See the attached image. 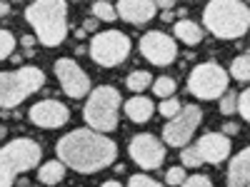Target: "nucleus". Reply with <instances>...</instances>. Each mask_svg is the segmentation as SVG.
<instances>
[{
    "instance_id": "obj_1",
    "label": "nucleus",
    "mask_w": 250,
    "mask_h": 187,
    "mask_svg": "<svg viewBox=\"0 0 250 187\" xmlns=\"http://www.w3.org/2000/svg\"><path fill=\"white\" fill-rule=\"evenodd\" d=\"M55 152L65 168L80 175H95L115 162L118 145L108 135L93 132L88 128H78L58 140Z\"/></svg>"
},
{
    "instance_id": "obj_2",
    "label": "nucleus",
    "mask_w": 250,
    "mask_h": 187,
    "mask_svg": "<svg viewBox=\"0 0 250 187\" xmlns=\"http://www.w3.org/2000/svg\"><path fill=\"white\" fill-rule=\"evenodd\" d=\"M25 20L45 48H58L68 37V3L62 0H35L25 8Z\"/></svg>"
},
{
    "instance_id": "obj_3",
    "label": "nucleus",
    "mask_w": 250,
    "mask_h": 187,
    "mask_svg": "<svg viewBox=\"0 0 250 187\" xmlns=\"http://www.w3.org/2000/svg\"><path fill=\"white\" fill-rule=\"evenodd\" d=\"M203 23L215 37L235 40L250 28V8L240 0H213L203 8Z\"/></svg>"
},
{
    "instance_id": "obj_4",
    "label": "nucleus",
    "mask_w": 250,
    "mask_h": 187,
    "mask_svg": "<svg viewBox=\"0 0 250 187\" xmlns=\"http://www.w3.org/2000/svg\"><path fill=\"white\" fill-rule=\"evenodd\" d=\"M123 97L118 88L113 85H98L88 93V102L83 108V120L88 122V130L108 135L118 130V117H120Z\"/></svg>"
},
{
    "instance_id": "obj_5",
    "label": "nucleus",
    "mask_w": 250,
    "mask_h": 187,
    "mask_svg": "<svg viewBox=\"0 0 250 187\" xmlns=\"http://www.w3.org/2000/svg\"><path fill=\"white\" fill-rule=\"evenodd\" d=\"M43 148L30 137H15L0 148V187H13L15 177L35 170Z\"/></svg>"
},
{
    "instance_id": "obj_6",
    "label": "nucleus",
    "mask_w": 250,
    "mask_h": 187,
    "mask_svg": "<svg viewBox=\"0 0 250 187\" xmlns=\"http://www.w3.org/2000/svg\"><path fill=\"white\" fill-rule=\"evenodd\" d=\"M45 82V73L35 65L0 70V110H13L23 100L35 95Z\"/></svg>"
},
{
    "instance_id": "obj_7",
    "label": "nucleus",
    "mask_w": 250,
    "mask_h": 187,
    "mask_svg": "<svg viewBox=\"0 0 250 187\" xmlns=\"http://www.w3.org/2000/svg\"><path fill=\"white\" fill-rule=\"evenodd\" d=\"M133 50L130 37L120 33V30H103L95 33L90 45H88V55L98 62L100 68H118L120 62L128 60Z\"/></svg>"
},
{
    "instance_id": "obj_8",
    "label": "nucleus",
    "mask_w": 250,
    "mask_h": 187,
    "mask_svg": "<svg viewBox=\"0 0 250 187\" xmlns=\"http://www.w3.org/2000/svg\"><path fill=\"white\" fill-rule=\"evenodd\" d=\"M228 85H230L228 70L218 62H200L188 75V90L198 100H218L228 90Z\"/></svg>"
},
{
    "instance_id": "obj_9",
    "label": "nucleus",
    "mask_w": 250,
    "mask_h": 187,
    "mask_svg": "<svg viewBox=\"0 0 250 187\" xmlns=\"http://www.w3.org/2000/svg\"><path fill=\"white\" fill-rule=\"evenodd\" d=\"M200 122H203V110L195 105H183V110L170 117L168 122H165V128H163V145L165 148H188V142L193 140L195 130L200 128Z\"/></svg>"
},
{
    "instance_id": "obj_10",
    "label": "nucleus",
    "mask_w": 250,
    "mask_h": 187,
    "mask_svg": "<svg viewBox=\"0 0 250 187\" xmlns=\"http://www.w3.org/2000/svg\"><path fill=\"white\" fill-rule=\"evenodd\" d=\"M53 68H55V77L60 82L62 93H65L68 97H73V100L88 97V93L93 90L90 88V77L73 57H58Z\"/></svg>"
},
{
    "instance_id": "obj_11",
    "label": "nucleus",
    "mask_w": 250,
    "mask_h": 187,
    "mask_svg": "<svg viewBox=\"0 0 250 187\" xmlns=\"http://www.w3.org/2000/svg\"><path fill=\"white\" fill-rule=\"evenodd\" d=\"M165 145L160 137L150 135V132H140L130 140L128 145V155L135 165H140L143 170H158L165 162Z\"/></svg>"
},
{
    "instance_id": "obj_12",
    "label": "nucleus",
    "mask_w": 250,
    "mask_h": 187,
    "mask_svg": "<svg viewBox=\"0 0 250 187\" xmlns=\"http://www.w3.org/2000/svg\"><path fill=\"white\" fill-rule=\"evenodd\" d=\"M140 55L153 62V65H170L178 57V43L175 37L163 33V30H150L140 37Z\"/></svg>"
},
{
    "instance_id": "obj_13",
    "label": "nucleus",
    "mask_w": 250,
    "mask_h": 187,
    "mask_svg": "<svg viewBox=\"0 0 250 187\" xmlns=\"http://www.w3.org/2000/svg\"><path fill=\"white\" fill-rule=\"evenodd\" d=\"M28 117L35 128L55 130V128H62L70 120V110H68V105H62L58 100H43V102H35L28 110Z\"/></svg>"
},
{
    "instance_id": "obj_14",
    "label": "nucleus",
    "mask_w": 250,
    "mask_h": 187,
    "mask_svg": "<svg viewBox=\"0 0 250 187\" xmlns=\"http://www.w3.org/2000/svg\"><path fill=\"white\" fill-rule=\"evenodd\" d=\"M193 148L203 165H220L230 157V137H225L223 132H205Z\"/></svg>"
},
{
    "instance_id": "obj_15",
    "label": "nucleus",
    "mask_w": 250,
    "mask_h": 187,
    "mask_svg": "<svg viewBox=\"0 0 250 187\" xmlns=\"http://www.w3.org/2000/svg\"><path fill=\"white\" fill-rule=\"evenodd\" d=\"M115 15L130 25H145L158 15V8L153 0H120L115 5Z\"/></svg>"
},
{
    "instance_id": "obj_16",
    "label": "nucleus",
    "mask_w": 250,
    "mask_h": 187,
    "mask_svg": "<svg viewBox=\"0 0 250 187\" xmlns=\"http://www.w3.org/2000/svg\"><path fill=\"white\" fill-rule=\"evenodd\" d=\"M250 180V150L243 148L228 168V187H248Z\"/></svg>"
},
{
    "instance_id": "obj_17",
    "label": "nucleus",
    "mask_w": 250,
    "mask_h": 187,
    "mask_svg": "<svg viewBox=\"0 0 250 187\" xmlns=\"http://www.w3.org/2000/svg\"><path fill=\"white\" fill-rule=\"evenodd\" d=\"M123 105H125V115H128L133 122H138V125L148 122L153 117V112H155L153 100L145 97V95H133L130 100H125Z\"/></svg>"
},
{
    "instance_id": "obj_18",
    "label": "nucleus",
    "mask_w": 250,
    "mask_h": 187,
    "mask_svg": "<svg viewBox=\"0 0 250 187\" xmlns=\"http://www.w3.org/2000/svg\"><path fill=\"white\" fill-rule=\"evenodd\" d=\"M203 28L198 25V23H193V20H188V18H183V20H178L175 23V37L180 40V43H185V45H190V48H195L198 43H203Z\"/></svg>"
},
{
    "instance_id": "obj_19",
    "label": "nucleus",
    "mask_w": 250,
    "mask_h": 187,
    "mask_svg": "<svg viewBox=\"0 0 250 187\" xmlns=\"http://www.w3.org/2000/svg\"><path fill=\"white\" fill-rule=\"evenodd\" d=\"M62 177H65V165H62L60 160L43 162V165L38 168V180L43 182V185H48V187H53V185L62 182Z\"/></svg>"
},
{
    "instance_id": "obj_20",
    "label": "nucleus",
    "mask_w": 250,
    "mask_h": 187,
    "mask_svg": "<svg viewBox=\"0 0 250 187\" xmlns=\"http://www.w3.org/2000/svg\"><path fill=\"white\" fill-rule=\"evenodd\" d=\"M228 77H235L238 82H248V80H250V57H248V53L238 55V57L230 62Z\"/></svg>"
},
{
    "instance_id": "obj_21",
    "label": "nucleus",
    "mask_w": 250,
    "mask_h": 187,
    "mask_svg": "<svg viewBox=\"0 0 250 187\" xmlns=\"http://www.w3.org/2000/svg\"><path fill=\"white\" fill-rule=\"evenodd\" d=\"M125 85H128L133 93H143L153 85V75L148 70H133L128 77H125Z\"/></svg>"
},
{
    "instance_id": "obj_22",
    "label": "nucleus",
    "mask_w": 250,
    "mask_h": 187,
    "mask_svg": "<svg viewBox=\"0 0 250 187\" xmlns=\"http://www.w3.org/2000/svg\"><path fill=\"white\" fill-rule=\"evenodd\" d=\"M175 85H178V82H175L170 75H160V77L153 80V90H155V95L163 97V100L175 95Z\"/></svg>"
},
{
    "instance_id": "obj_23",
    "label": "nucleus",
    "mask_w": 250,
    "mask_h": 187,
    "mask_svg": "<svg viewBox=\"0 0 250 187\" xmlns=\"http://www.w3.org/2000/svg\"><path fill=\"white\" fill-rule=\"evenodd\" d=\"M90 10H93L95 20H103V23H113V20L118 18V15H115V5H113V3H105V0H98V3H93Z\"/></svg>"
},
{
    "instance_id": "obj_24",
    "label": "nucleus",
    "mask_w": 250,
    "mask_h": 187,
    "mask_svg": "<svg viewBox=\"0 0 250 187\" xmlns=\"http://www.w3.org/2000/svg\"><path fill=\"white\" fill-rule=\"evenodd\" d=\"M15 53V35L5 28H0V60H5Z\"/></svg>"
},
{
    "instance_id": "obj_25",
    "label": "nucleus",
    "mask_w": 250,
    "mask_h": 187,
    "mask_svg": "<svg viewBox=\"0 0 250 187\" xmlns=\"http://www.w3.org/2000/svg\"><path fill=\"white\" fill-rule=\"evenodd\" d=\"M180 110H183V105H180V100H178V97H165L160 105H158V112H160L163 117H168V120L175 117Z\"/></svg>"
},
{
    "instance_id": "obj_26",
    "label": "nucleus",
    "mask_w": 250,
    "mask_h": 187,
    "mask_svg": "<svg viewBox=\"0 0 250 187\" xmlns=\"http://www.w3.org/2000/svg\"><path fill=\"white\" fill-rule=\"evenodd\" d=\"M180 162H183V168H190V170H198L200 165H203L193 145H188V148H183V150H180Z\"/></svg>"
},
{
    "instance_id": "obj_27",
    "label": "nucleus",
    "mask_w": 250,
    "mask_h": 187,
    "mask_svg": "<svg viewBox=\"0 0 250 187\" xmlns=\"http://www.w3.org/2000/svg\"><path fill=\"white\" fill-rule=\"evenodd\" d=\"M218 100H220V112H223V115H233V112H235V102H238L235 90H225Z\"/></svg>"
},
{
    "instance_id": "obj_28",
    "label": "nucleus",
    "mask_w": 250,
    "mask_h": 187,
    "mask_svg": "<svg viewBox=\"0 0 250 187\" xmlns=\"http://www.w3.org/2000/svg\"><path fill=\"white\" fill-rule=\"evenodd\" d=\"M235 110L243 120H250V90L238 93V102H235Z\"/></svg>"
},
{
    "instance_id": "obj_29",
    "label": "nucleus",
    "mask_w": 250,
    "mask_h": 187,
    "mask_svg": "<svg viewBox=\"0 0 250 187\" xmlns=\"http://www.w3.org/2000/svg\"><path fill=\"white\" fill-rule=\"evenodd\" d=\"M185 168H170L168 172H165V185H170V187H180L185 182Z\"/></svg>"
},
{
    "instance_id": "obj_30",
    "label": "nucleus",
    "mask_w": 250,
    "mask_h": 187,
    "mask_svg": "<svg viewBox=\"0 0 250 187\" xmlns=\"http://www.w3.org/2000/svg\"><path fill=\"white\" fill-rule=\"evenodd\" d=\"M128 187H165V185L158 182V180H153V177H148V175H133L130 182H128Z\"/></svg>"
},
{
    "instance_id": "obj_31",
    "label": "nucleus",
    "mask_w": 250,
    "mask_h": 187,
    "mask_svg": "<svg viewBox=\"0 0 250 187\" xmlns=\"http://www.w3.org/2000/svg\"><path fill=\"white\" fill-rule=\"evenodd\" d=\"M180 187H213V182L208 175H193V177H185Z\"/></svg>"
},
{
    "instance_id": "obj_32",
    "label": "nucleus",
    "mask_w": 250,
    "mask_h": 187,
    "mask_svg": "<svg viewBox=\"0 0 250 187\" xmlns=\"http://www.w3.org/2000/svg\"><path fill=\"white\" fill-rule=\"evenodd\" d=\"M238 130H240V128H238V122H225V125H223V135H225V137L238 135Z\"/></svg>"
},
{
    "instance_id": "obj_33",
    "label": "nucleus",
    "mask_w": 250,
    "mask_h": 187,
    "mask_svg": "<svg viewBox=\"0 0 250 187\" xmlns=\"http://www.w3.org/2000/svg\"><path fill=\"white\" fill-rule=\"evenodd\" d=\"M20 45L28 48V50H33V45H35V37H33V35H23V37H20Z\"/></svg>"
},
{
    "instance_id": "obj_34",
    "label": "nucleus",
    "mask_w": 250,
    "mask_h": 187,
    "mask_svg": "<svg viewBox=\"0 0 250 187\" xmlns=\"http://www.w3.org/2000/svg\"><path fill=\"white\" fill-rule=\"evenodd\" d=\"M95 30H98V23H95L93 18H88L85 25H83V33H95Z\"/></svg>"
},
{
    "instance_id": "obj_35",
    "label": "nucleus",
    "mask_w": 250,
    "mask_h": 187,
    "mask_svg": "<svg viewBox=\"0 0 250 187\" xmlns=\"http://www.w3.org/2000/svg\"><path fill=\"white\" fill-rule=\"evenodd\" d=\"M10 13V3H0V18H5Z\"/></svg>"
},
{
    "instance_id": "obj_36",
    "label": "nucleus",
    "mask_w": 250,
    "mask_h": 187,
    "mask_svg": "<svg viewBox=\"0 0 250 187\" xmlns=\"http://www.w3.org/2000/svg\"><path fill=\"white\" fill-rule=\"evenodd\" d=\"M100 187H123V185H120L118 180H108V182H103Z\"/></svg>"
}]
</instances>
